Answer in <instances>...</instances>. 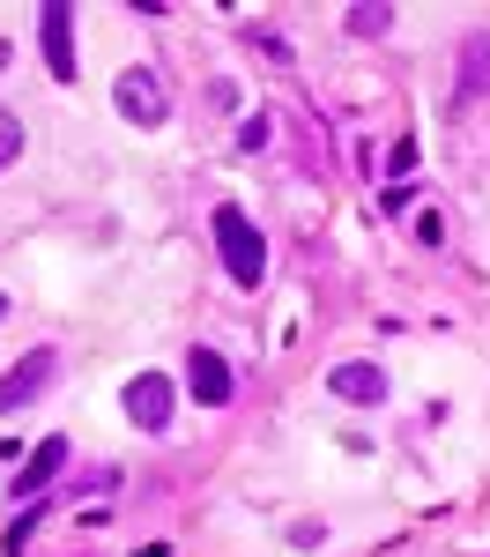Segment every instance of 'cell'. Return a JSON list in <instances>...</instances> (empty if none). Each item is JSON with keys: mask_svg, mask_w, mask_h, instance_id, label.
I'll return each instance as SVG.
<instances>
[{"mask_svg": "<svg viewBox=\"0 0 490 557\" xmlns=\"http://www.w3.org/2000/svg\"><path fill=\"white\" fill-rule=\"evenodd\" d=\"M209 231H216V253H223V268H230V283L253 290V283L267 275V238L253 231V215H246V209H216V215H209Z\"/></svg>", "mask_w": 490, "mask_h": 557, "instance_id": "obj_1", "label": "cell"}, {"mask_svg": "<svg viewBox=\"0 0 490 557\" xmlns=\"http://www.w3.org/2000/svg\"><path fill=\"white\" fill-rule=\"evenodd\" d=\"M342 23H350V38H387L394 30V8H350Z\"/></svg>", "mask_w": 490, "mask_h": 557, "instance_id": "obj_9", "label": "cell"}, {"mask_svg": "<svg viewBox=\"0 0 490 557\" xmlns=\"http://www.w3.org/2000/svg\"><path fill=\"white\" fill-rule=\"evenodd\" d=\"M172 401H178V386L164 380V372H134L127 394H120V409H127L134 431H164L172 424Z\"/></svg>", "mask_w": 490, "mask_h": 557, "instance_id": "obj_4", "label": "cell"}, {"mask_svg": "<svg viewBox=\"0 0 490 557\" xmlns=\"http://www.w3.org/2000/svg\"><path fill=\"white\" fill-rule=\"evenodd\" d=\"M8 60H15V52H8V38H0V67H8Z\"/></svg>", "mask_w": 490, "mask_h": 557, "instance_id": "obj_11", "label": "cell"}, {"mask_svg": "<svg viewBox=\"0 0 490 557\" xmlns=\"http://www.w3.org/2000/svg\"><path fill=\"white\" fill-rule=\"evenodd\" d=\"M38 30H45V67H52L60 83H75V8H67V0H45Z\"/></svg>", "mask_w": 490, "mask_h": 557, "instance_id": "obj_5", "label": "cell"}, {"mask_svg": "<svg viewBox=\"0 0 490 557\" xmlns=\"http://www.w3.org/2000/svg\"><path fill=\"white\" fill-rule=\"evenodd\" d=\"M15 157H23V120H15V112L0 104V172H8Z\"/></svg>", "mask_w": 490, "mask_h": 557, "instance_id": "obj_10", "label": "cell"}, {"mask_svg": "<svg viewBox=\"0 0 490 557\" xmlns=\"http://www.w3.org/2000/svg\"><path fill=\"white\" fill-rule=\"evenodd\" d=\"M52 380H60V349H23L15 364H8V380H0V417H23L38 394H52Z\"/></svg>", "mask_w": 490, "mask_h": 557, "instance_id": "obj_2", "label": "cell"}, {"mask_svg": "<svg viewBox=\"0 0 490 557\" xmlns=\"http://www.w3.org/2000/svg\"><path fill=\"white\" fill-rule=\"evenodd\" d=\"M186 380H193V401H201V409H223V401H230V364H223V349H186Z\"/></svg>", "mask_w": 490, "mask_h": 557, "instance_id": "obj_8", "label": "cell"}, {"mask_svg": "<svg viewBox=\"0 0 490 557\" xmlns=\"http://www.w3.org/2000/svg\"><path fill=\"white\" fill-rule=\"evenodd\" d=\"M327 394H335V401H356V409H379V401H387V372L364 364V357H350V364L327 372Z\"/></svg>", "mask_w": 490, "mask_h": 557, "instance_id": "obj_6", "label": "cell"}, {"mask_svg": "<svg viewBox=\"0 0 490 557\" xmlns=\"http://www.w3.org/2000/svg\"><path fill=\"white\" fill-rule=\"evenodd\" d=\"M0 320H8V290H0Z\"/></svg>", "mask_w": 490, "mask_h": 557, "instance_id": "obj_12", "label": "cell"}, {"mask_svg": "<svg viewBox=\"0 0 490 557\" xmlns=\"http://www.w3.org/2000/svg\"><path fill=\"white\" fill-rule=\"evenodd\" d=\"M112 104L127 112L134 127H164V120H172V89H164L156 67H127V75L112 83Z\"/></svg>", "mask_w": 490, "mask_h": 557, "instance_id": "obj_3", "label": "cell"}, {"mask_svg": "<svg viewBox=\"0 0 490 557\" xmlns=\"http://www.w3.org/2000/svg\"><path fill=\"white\" fill-rule=\"evenodd\" d=\"M60 469H67V438L52 431V438H45L38 454H30V469L15 475V506H30V498H45V491L60 483Z\"/></svg>", "mask_w": 490, "mask_h": 557, "instance_id": "obj_7", "label": "cell"}]
</instances>
